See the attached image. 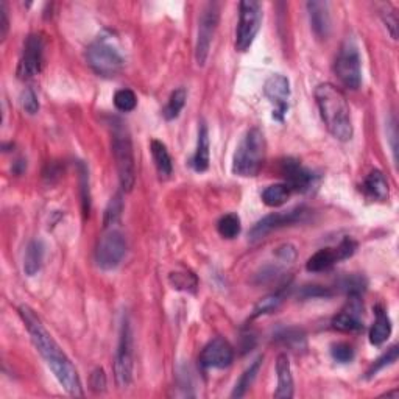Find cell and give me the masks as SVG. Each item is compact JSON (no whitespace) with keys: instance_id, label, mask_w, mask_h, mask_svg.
<instances>
[{"instance_id":"1","label":"cell","mask_w":399,"mask_h":399,"mask_svg":"<svg viewBox=\"0 0 399 399\" xmlns=\"http://www.w3.org/2000/svg\"><path fill=\"white\" fill-rule=\"evenodd\" d=\"M17 311L25 324V328H27L30 334L35 348L38 350L39 354L42 356L45 363L49 365V368L58 379V382L61 384V387L66 390L70 396L83 398L84 393L77 368L74 366V363L70 362V359L64 354V351L60 348V345L55 342L52 334L45 329L41 318H39L36 315V312L33 309H30L29 306H21Z\"/></svg>"},{"instance_id":"2","label":"cell","mask_w":399,"mask_h":399,"mask_svg":"<svg viewBox=\"0 0 399 399\" xmlns=\"http://www.w3.org/2000/svg\"><path fill=\"white\" fill-rule=\"evenodd\" d=\"M315 102L328 132L340 142L351 141L354 127L351 120L350 103L342 91L331 83L318 84L315 89Z\"/></svg>"},{"instance_id":"3","label":"cell","mask_w":399,"mask_h":399,"mask_svg":"<svg viewBox=\"0 0 399 399\" xmlns=\"http://www.w3.org/2000/svg\"><path fill=\"white\" fill-rule=\"evenodd\" d=\"M86 61L97 75L104 78L119 75L125 66L120 45L111 31H103L91 42L86 50Z\"/></svg>"},{"instance_id":"4","label":"cell","mask_w":399,"mask_h":399,"mask_svg":"<svg viewBox=\"0 0 399 399\" xmlns=\"http://www.w3.org/2000/svg\"><path fill=\"white\" fill-rule=\"evenodd\" d=\"M267 156V141L263 130L253 127L242 137L233 158V173L244 178L259 175Z\"/></svg>"},{"instance_id":"5","label":"cell","mask_w":399,"mask_h":399,"mask_svg":"<svg viewBox=\"0 0 399 399\" xmlns=\"http://www.w3.org/2000/svg\"><path fill=\"white\" fill-rule=\"evenodd\" d=\"M111 148H113L120 186L125 192H132L136 182L133 142L127 127L117 119L111 123Z\"/></svg>"},{"instance_id":"6","label":"cell","mask_w":399,"mask_h":399,"mask_svg":"<svg viewBox=\"0 0 399 399\" xmlns=\"http://www.w3.org/2000/svg\"><path fill=\"white\" fill-rule=\"evenodd\" d=\"M134 370V340L132 324L128 318H123L119 334V343H117L116 359H114V377L119 389H128L133 382Z\"/></svg>"},{"instance_id":"7","label":"cell","mask_w":399,"mask_h":399,"mask_svg":"<svg viewBox=\"0 0 399 399\" xmlns=\"http://www.w3.org/2000/svg\"><path fill=\"white\" fill-rule=\"evenodd\" d=\"M334 72L340 84L350 91H357L362 84V63L359 47L352 39H346L338 50Z\"/></svg>"},{"instance_id":"8","label":"cell","mask_w":399,"mask_h":399,"mask_svg":"<svg viewBox=\"0 0 399 399\" xmlns=\"http://www.w3.org/2000/svg\"><path fill=\"white\" fill-rule=\"evenodd\" d=\"M263 6L256 0H244L239 3V24L235 33V49L247 52L256 39L263 25Z\"/></svg>"},{"instance_id":"9","label":"cell","mask_w":399,"mask_h":399,"mask_svg":"<svg viewBox=\"0 0 399 399\" xmlns=\"http://www.w3.org/2000/svg\"><path fill=\"white\" fill-rule=\"evenodd\" d=\"M220 22V5L217 2L206 3L201 11L198 21V33H197V44H195V60L200 68H203L208 61L209 50L215 31H217Z\"/></svg>"},{"instance_id":"10","label":"cell","mask_w":399,"mask_h":399,"mask_svg":"<svg viewBox=\"0 0 399 399\" xmlns=\"http://www.w3.org/2000/svg\"><path fill=\"white\" fill-rule=\"evenodd\" d=\"M127 254V240L117 230H111L103 235L95 251V263L104 272L116 270Z\"/></svg>"},{"instance_id":"11","label":"cell","mask_w":399,"mask_h":399,"mask_svg":"<svg viewBox=\"0 0 399 399\" xmlns=\"http://www.w3.org/2000/svg\"><path fill=\"white\" fill-rule=\"evenodd\" d=\"M45 39L41 33L30 35L24 42L21 60L17 64V77L21 80H30L41 74L44 68Z\"/></svg>"},{"instance_id":"12","label":"cell","mask_w":399,"mask_h":399,"mask_svg":"<svg viewBox=\"0 0 399 399\" xmlns=\"http://www.w3.org/2000/svg\"><path fill=\"white\" fill-rule=\"evenodd\" d=\"M306 214H307V209L299 206V208L290 209V211H285V212H274V214L267 215V217L259 220L258 224L251 228L250 242H259L274 230L295 225L306 217Z\"/></svg>"},{"instance_id":"13","label":"cell","mask_w":399,"mask_h":399,"mask_svg":"<svg viewBox=\"0 0 399 399\" xmlns=\"http://www.w3.org/2000/svg\"><path fill=\"white\" fill-rule=\"evenodd\" d=\"M234 361V350L224 337H215L200 352L198 362L205 370H224Z\"/></svg>"},{"instance_id":"14","label":"cell","mask_w":399,"mask_h":399,"mask_svg":"<svg viewBox=\"0 0 399 399\" xmlns=\"http://www.w3.org/2000/svg\"><path fill=\"white\" fill-rule=\"evenodd\" d=\"M264 94L270 103L274 107L273 119L283 122L289 111V99H290V81L284 75H272L264 84Z\"/></svg>"},{"instance_id":"15","label":"cell","mask_w":399,"mask_h":399,"mask_svg":"<svg viewBox=\"0 0 399 399\" xmlns=\"http://www.w3.org/2000/svg\"><path fill=\"white\" fill-rule=\"evenodd\" d=\"M332 328L340 332H359L363 329V304L361 297H350L343 309L332 318Z\"/></svg>"},{"instance_id":"16","label":"cell","mask_w":399,"mask_h":399,"mask_svg":"<svg viewBox=\"0 0 399 399\" xmlns=\"http://www.w3.org/2000/svg\"><path fill=\"white\" fill-rule=\"evenodd\" d=\"M281 173H283L285 185L290 187L292 192H306L313 185L312 172L293 158H287L281 162Z\"/></svg>"},{"instance_id":"17","label":"cell","mask_w":399,"mask_h":399,"mask_svg":"<svg viewBox=\"0 0 399 399\" xmlns=\"http://www.w3.org/2000/svg\"><path fill=\"white\" fill-rule=\"evenodd\" d=\"M309 11L311 27L313 35L318 39H326L331 33V15L329 5L326 2H309L307 3Z\"/></svg>"},{"instance_id":"18","label":"cell","mask_w":399,"mask_h":399,"mask_svg":"<svg viewBox=\"0 0 399 399\" xmlns=\"http://www.w3.org/2000/svg\"><path fill=\"white\" fill-rule=\"evenodd\" d=\"M276 376L278 385L274 390V398L278 399H290L295 395V384H293L292 366L287 354H279L276 357Z\"/></svg>"},{"instance_id":"19","label":"cell","mask_w":399,"mask_h":399,"mask_svg":"<svg viewBox=\"0 0 399 399\" xmlns=\"http://www.w3.org/2000/svg\"><path fill=\"white\" fill-rule=\"evenodd\" d=\"M363 192L368 198L375 201H387L390 197L389 181L381 170H373L363 181Z\"/></svg>"},{"instance_id":"20","label":"cell","mask_w":399,"mask_h":399,"mask_svg":"<svg viewBox=\"0 0 399 399\" xmlns=\"http://www.w3.org/2000/svg\"><path fill=\"white\" fill-rule=\"evenodd\" d=\"M209 162H211V153H209V132L208 125L205 122L200 123L198 127V139H197V148L192 156L191 166L195 172L203 173L209 169Z\"/></svg>"},{"instance_id":"21","label":"cell","mask_w":399,"mask_h":399,"mask_svg":"<svg viewBox=\"0 0 399 399\" xmlns=\"http://www.w3.org/2000/svg\"><path fill=\"white\" fill-rule=\"evenodd\" d=\"M375 311L376 320L370 329V343L373 346H381L390 338L391 331H393V324H391L389 313L385 312L381 306H376Z\"/></svg>"},{"instance_id":"22","label":"cell","mask_w":399,"mask_h":399,"mask_svg":"<svg viewBox=\"0 0 399 399\" xmlns=\"http://www.w3.org/2000/svg\"><path fill=\"white\" fill-rule=\"evenodd\" d=\"M150 152H152L153 161L156 170H158V175L161 180H169L170 175L173 172V164L172 158H170V153L167 147L161 141H152L150 143Z\"/></svg>"},{"instance_id":"23","label":"cell","mask_w":399,"mask_h":399,"mask_svg":"<svg viewBox=\"0 0 399 399\" xmlns=\"http://www.w3.org/2000/svg\"><path fill=\"white\" fill-rule=\"evenodd\" d=\"M44 253L45 247L42 244V240L35 239L30 242L24 258V272L27 273V276H35V274L41 270L44 263Z\"/></svg>"},{"instance_id":"24","label":"cell","mask_w":399,"mask_h":399,"mask_svg":"<svg viewBox=\"0 0 399 399\" xmlns=\"http://www.w3.org/2000/svg\"><path fill=\"white\" fill-rule=\"evenodd\" d=\"M338 254L336 248H323L317 251L312 258L306 263V270L311 273H322L329 270L338 263Z\"/></svg>"},{"instance_id":"25","label":"cell","mask_w":399,"mask_h":399,"mask_svg":"<svg viewBox=\"0 0 399 399\" xmlns=\"http://www.w3.org/2000/svg\"><path fill=\"white\" fill-rule=\"evenodd\" d=\"M285 293H287V289L285 287H283V289H279L274 293H270V295L264 297L263 299H259L258 304L254 306V309H253L251 320L259 318L263 315H267V313H272V312L276 311L278 307L283 304V301L285 298Z\"/></svg>"},{"instance_id":"26","label":"cell","mask_w":399,"mask_h":399,"mask_svg":"<svg viewBox=\"0 0 399 399\" xmlns=\"http://www.w3.org/2000/svg\"><path fill=\"white\" fill-rule=\"evenodd\" d=\"M264 362V356H259L256 361H254L248 368L244 371V375L239 377V381L235 382V387L231 393V398H242L245 396L247 390L251 387V384L254 382V379H256L258 373L260 370V365Z\"/></svg>"},{"instance_id":"27","label":"cell","mask_w":399,"mask_h":399,"mask_svg":"<svg viewBox=\"0 0 399 399\" xmlns=\"http://www.w3.org/2000/svg\"><path fill=\"white\" fill-rule=\"evenodd\" d=\"M290 187L285 182H279V185H272L265 189L263 192V201L270 208H279L290 198Z\"/></svg>"},{"instance_id":"28","label":"cell","mask_w":399,"mask_h":399,"mask_svg":"<svg viewBox=\"0 0 399 399\" xmlns=\"http://www.w3.org/2000/svg\"><path fill=\"white\" fill-rule=\"evenodd\" d=\"M366 285L368 283L362 274H346L337 281V289L348 297H361L366 290Z\"/></svg>"},{"instance_id":"29","label":"cell","mask_w":399,"mask_h":399,"mask_svg":"<svg viewBox=\"0 0 399 399\" xmlns=\"http://www.w3.org/2000/svg\"><path fill=\"white\" fill-rule=\"evenodd\" d=\"M187 100V91L185 88H178L175 89L172 94L169 97V102L164 108V117L166 120H175L176 117L181 114L182 108H185Z\"/></svg>"},{"instance_id":"30","label":"cell","mask_w":399,"mask_h":399,"mask_svg":"<svg viewBox=\"0 0 399 399\" xmlns=\"http://www.w3.org/2000/svg\"><path fill=\"white\" fill-rule=\"evenodd\" d=\"M240 230H242V225H240L239 215L233 214V212L224 215L217 224L219 234L221 235V237L228 239V240L237 237V235L240 234Z\"/></svg>"},{"instance_id":"31","label":"cell","mask_w":399,"mask_h":399,"mask_svg":"<svg viewBox=\"0 0 399 399\" xmlns=\"http://www.w3.org/2000/svg\"><path fill=\"white\" fill-rule=\"evenodd\" d=\"M169 281H170V284L173 285V289H176V290L195 292V290H197V285H198L195 274L189 273V272L170 273Z\"/></svg>"},{"instance_id":"32","label":"cell","mask_w":399,"mask_h":399,"mask_svg":"<svg viewBox=\"0 0 399 399\" xmlns=\"http://www.w3.org/2000/svg\"><path fill=\"white\" fill-rule=\"evenodd\" d=\"M122 211H123L122 194H116L114 197L109 200L107 209H104V219H103L104 228H109L111 225H116L120 219Z\"/></svg>"},{"instance_id":"33","label":"cell","mask_w":399,"mask_h":399,"mask_svg":"<svg viewBox=\"0 0 399 399\" xmlns=\"http://www.w3.org/2000/svg\"><path fill=\"white\" fill-rule=\"evenodd\" d=\"M398 346H391V348L385 352V354H382L381 357L377 359V361H375V363H373L368 371H366V375H365V379H371V377H375L379 371H382L385 366H390V365H393L396 361H398Z\"/></svg>"},{"instance_id":"34","label":"cell","mask_w":399,"mask_h":399,"mask_svg":"<svg viewBox=\"0 0 399 399\" xmlns=\"http://www.w3.org/2000/svg\"><path fill=\"white\" fill-rule=\"evenodd\" d=\"M137 104V97L132 89H119L114 94V107L120 111V113H130L133 111Z\"/></svg>"},{"instance_id":"35","label":"cell","mask_w":399,"mask_h":399,"mask_svg":"<svg viewBox=\"0 0 399 399\" xmlns=\"http://www.w3.org/2000/svg\"><path fill=\"white\" fill-rule=\"evenodd\" d=\"M381 17L385 24V27L389 29L390 35L393 39L398 38V15L396 10L390 3H384L381 10Z\"/></svg>"},{"instance_id":"36","label":"cell","mask_w":399,"mask_h":399,"mask_svg":"<svg viewBox=\"0 0 399 399\" xmlns=\"http://www.w3.org/2000/svg\"><path fill=\"white\" fill-rule=\"evenodd\" d=\"M354 348L350 343H337L332 346L331 356L338 363H350L354 359Z\"/></svg>"},{"instance_id":"37","label":"cell","mask_w":399,"mask_h":399,"mask_svg":"<svg viewBox=\"0 0 399 399\" xmlns=\"http://www.w3.org/2000/svg\"><path fill=\"white\" fill-rule=\"evenodd\" d=\"M21 104L25 113L29 114H36L39 111V102H38V97L35 94L33 89H24L22 94H21Z\"/></svg>"},{"instance_id":"38","label":"cell","mask_w":399,"mask_h":399,"mask_svg":"<svg viewBox=\"0 0 399 399\" xmlns=\"http://www.w3.org/2000/svg\"><path fill=\"white\" fill-rule=\"evenodd\" d=\"M89 385L91 390L95 391V393H102V391L107 390V375L102 368H95L93 371V375L89 377Z\"/></svg>"},{"instance_id":"39","label":"cell","mask_w":399,"mask_h":399,"mask_svg":"<svg viewBox=\"0 0 399 399\" xmlns=\"http://www.w3.org/2000/svg\"><path fill=\"white\" fill-rule=\"evenodd\" d=\"M336 250H337V254H338V259L345 260V259L351 258L352 254L356 253L357 242L350 239V237H346V239H343L342 242H340V245L336 248Z\"/></svg>"},{"instance_id":"40","label":"cell","mask_w":399,"mask_h":399,"mask_svg":"<svg viewBox=\"0 0 399 399\" xmlns=\"http://www.w3.org/2000/svg\"><path fill=\"white\" fill-rule=\"evenodd\" d=\"M332 295V292L329 289H326V287H320V285H307L304 287L303 293H301V297L306 298V299H311V298H328Z\"/></svg>"},{"instance_id":"41","label":"cell","mask_w":399,"mask_h":399,"mask_svg":"<svg viewBox=\"0 0 399 399\" xmlns=\"http://www.w3.org/2000/svg\"><path fill=\"white\" fill-rule=\"evenodd\" d=\"M81 191H83V212L89 214L91 209V195H89V180L86 167L81 166Z\"/></svg>"},{"instance_id":"42","label":"cell","mask_w":399,"mask_h":399,"mask_svg":"<svg viewBox=\"0 0 399 399\" xmlns=\"http://www.w3.org/2000/svg\"><path fill=\"white\" fill-rule=\"evenodd\" d=\"M10 31V17H8V8L6 3L0 2V41H5Z\"/></svg>"},{"instance_id":"43","label":"cell","mask_w":399,"mask_h":399,"mask_svg":"<svg viewBox=\"0 0 399 399\" xmlns=\"http://www.w3.org/2000/svg\"><path fill=\"white\" fill-rule=\"evenodd\" d=\"M276 254H278L279 258H283V260H287V263H290V260L295 259L297 251H295V248H293L292 245H284V247L278 248Z\"/></svg>"}]
</instances>
